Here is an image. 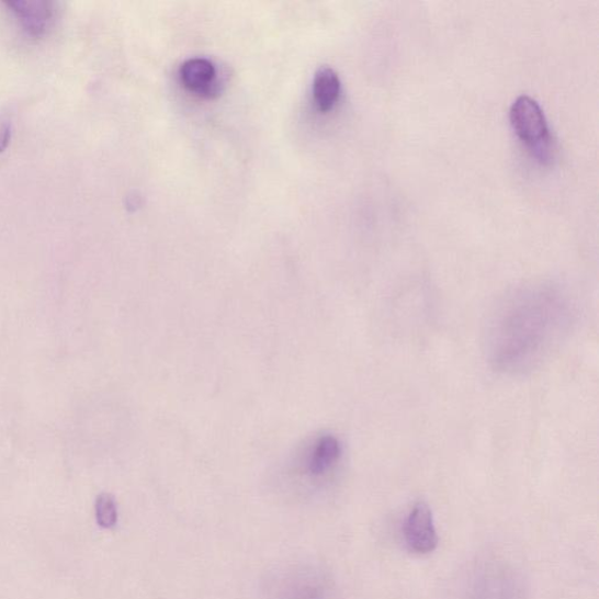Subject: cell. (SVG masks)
<instances>
[{
  "mask_svg": "<svg viewBox=\"0 0 599 599\" xmlns=\"http://www.w3.org/2000/svg\"><path fill=\"white\" fill-rule=\"evenodd\" d=\"M117 505L110 493H101L95 501V519L104 530H111L117 523Z\"/></svg>",
  "mask_w": 599,
  "mask_h": 599,
  "instance_id": "cell-8",
  "label": "cell"
},
{
  "mask_svg": "<svg viewBox=\"0 0 599 599\" xmlns=\"http://www.w3.org/2000/svg\"><path fill=\"white\" fill-rule=\"evenodd\" d=\"M12 121L8 114L0 115V152H3L11 139Z\"/></svg>",
  "mask_w": 599,
  "mask_h": 599,
  "instance_id": "cell-9",
  "label": "cell"
},
{
  "mask_svg": "<svg viewBox=\"0 0 599 599\" xmlns=\"http://www.w3.org/2000/svg\"><path fill=\"white\" fill-rule=\"evenodd\" d=\"M341 455L339 438L332 434L321 436L309 452L307 468L314 477H321L339 463Z\"/></svg>",
  "mask_w": 599,
  "mask_h": 599,
  "instance_id": "cell-5",
  "label": "cell"
},
{
  "mask_svg": "<svg viewBox=\"0 0 599 599\" xmlns=\"http://www.w3.org/2000/svg\"><path fill=\"white\" fill-rule=\"evenodd\" d=\"M576 316L574 298L567 291L534 286L507 294L487 324L490 365L508 376L534 373L567 341Z\"/></svg>",
  "mask_w": 599,
  "mask_h": 599,
  "instance_id": "cell-1",
  "label": "cell"
},
{
  "mask_svg": "<svg viewBox=\"0 0 599 599\" xmlns=\"http://www.w3.org/2000/svg\"><path fill=\"white\" fill-rule=\"evenodd\" d=\"M181 79L185 87L193 92L204 93L210 90L216 78V68L213 63L195 58L187 60L181 67Z\"/></svg>",
  "mask_w": 599,
  "mask_h": 599,
  "instance_id": "cell-7",
  "label": "cell"
},
{
  "mask_svg": "<svg viewBox=\"0 0 599 599\" xmlns=\"http://www.w3.org/2000/svg\"><path fill=\"white\" fill-rule=\"evenodd\" d=\"M509 117L522 143L531 148L540 160H547L551 135L547 120L539 103L530 97H519L510 108Z\"/></svg>",
  "mask_w": 599,
  "mask_h": 599,
  "instance_id": "cell-2",
  "label": "cell"
},
{
  "mask_svg": "<svg viewBox=\"0 0 599 599\" xmlns=\"http://www.w3.org/2000/svg\"><path fill=\"white\" fill-rule=\"evenodd\" d=\"M7 5L33 38L43 37L55 15L53 3L46 0H11Z\"/></svg>",
  "mask_w": 599,
  "mask_h": 599,
  "instance_id": "cell-4",
  "label": "cell"
},
{
  "mask_svg": "<svg viewBox=\"0 0 599 599\" xmlns=\"http://www.w3.org/2000/svg\"><path fill=\"white\" fill-rule=\"evenodd\" d=\"M314 99L321 112L330 111L338 102L341 92L339 76L330 67L317 70L313 86Z\"/></svg>",
  "mask_w": 599,
  "mask_h": 599,
  "instance_id": "cell-6",
  "label": "cell"
},
{
  "mask_svg": "<svg viewBox=\"0 0 599 599\" xmlns=\"http://www.w3.org/2000/svg\"><path fill=\"white\" fill-rule=\"evenodd\" d=\"M404 538L415 554L427 555L437 549L438 535L432 510L426 502H418L405 520Z\"/></svg>",
  "mask_w": 599,
  "mask_h": 599,
  "instance_id": "cell-3",
  "label": "cell"
}]
</instances>
